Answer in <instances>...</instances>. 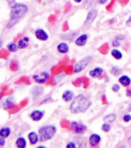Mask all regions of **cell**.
I'll use <instances>...</instances> for the list:
<instances>
[{
	"mask_svg": "<svg viewBox=\"0 0 131 148\" xmlns=\"http://www.w3.org/2000/svg\"><path fill=\"white\" fill-rule=\"evenodd\" d=\"M92 105V101L86 95L79 93L74 97L69 106V111L73 114L85 113Z\"/></svg>",
	"mask_w": 131,
	"mask_h": 148,
	"instance_id": "cell-1",
	"label": "cell"
},
{
	"mask_svg": "<svg viewBox=\"0 0 131 148\" xmlns=\"http://www.w3.org/2000/svg\"><path fill=\"white\" fill-rule=\"evenodd\" d=\"M29 11V7L27 5L23 3H16L15 5L11 8L10 11V20L8 22L6 25L7 28L13 27L19 20L23 18Z\"/></svg>",
	"mask_w": 131,
	"mask_h": 148,
	"instance_id": "cell-2",
	"label": "cell"
},
{
	"mask_svg": "<svg viewBox=\"0 0 131 148\" xmlns=\"http://www.w3.org/2000/svg\"><path fill=\"white\" fill-rule=\"evenodd\" d=\"M57 132V128L55 125L49 124L41 127L39 129V140L41 142H46L53 138Z\"/></svg>",
	"mask_w": 131,
	"mask_h": 148,
	"instance_id": "cell-3",
	"label": "cell"
},
{
	"mask_svg": "<svg viewBox=\"0 0 131 148\" xmlns=\"http://www.w3.org/2000/svg\"><path fill=\"white\" fill-rule=\"evenodd\" d=\"M93 60V56L92 55L86 56L85 57L82 58L78 62L75 63L73 66V73H80L83 72L86 67L90 64Z\"/></svg>",
	"mask_w": 131,
	"mask_h": 148,
	"instance_id": "cell-4",
	"label": "cell"
},
{
	"mask_svg": "<svg viewBox=\"0 0 131 148\" xmlns=\"http://www.w3.org/2000/svg\"><path fill=\"white\" fill-rule=\"evenodd\" d=\"M70 129L75 134L83 135L87 130V126L78 121H72L70 123Z\"/></svg>",
	"mask_w": 131,
	"mask_h": 148,
	"instance_id": "cell-5",
	"label": "cell"
},
{
	"mask_svg": "<svg viewBox=\"0 0 131 148\" xmlns=\"http://www.w3.org/2000/svg\"><path fill=\"white\" fill-rule=\"evenodd\" d=\"M98 16V11L96 9H91L90 11L88 12L87 15H86V18L85 19L84 24H83V28L88 29L89 27L91 26L93 23L94 22L96 18Z\"/></svg>",
	"mask_w": 131,
	"mask_h": 148,
	"instance_id": "cell-6",
	"label": "cell"
},
{
	"mask_svg": "<svg viewBox=\"0 0 131 148\" xmlns=\"http://www.w3.org/2000/svg\"><path fill=\"white\" fill-rule=\"evenodd\" d=\"M49 77H50V73L47 71H43L39 73L34 74L32 76V79H34L35 82L40 85L46 83V82L49 79Z\"/></svg>",
	"mask_w": 131,
	"mask_h": 148,
	"instance_id": "cell-7",
	"label": "cell"
},
{
	"mask_svg": "<svg viewBox=\"0 0 131 148\" xmlns=\"http://www.w3.org/2000/svg\"><path fill=\"white\" fill-rule=\"evenodd\" d=\"M102 140L101 136L99 135V134H97V133H93L90 135L89 136V139H88V143L90 144V146L91 147H97L99 145L100 142Z\"/></svg>",
	"mask_w": 131,
	"mask_h": 148,
	"instance_id": "cell-8",
	"label": "cell"
},
{
	"mask_svg": "<svg viewBox=\"0 0 131 148\" xmlns=\"http://www.w3.org/2000/svg\"><path fill=\"white\" fill-rule=\"evenodd\" d=\"M104 73V69L100 66H96L89 71V76L93 79L101 78Z\"/></svg>",
	"mask_w": 131,
	"mask_h": 148,
	"instance_id": "cell-9",
	"label": "cell"
},
{
	"mask_svg": "<svg viewBox=\"0 0 131 148\" xmlns=\"http://www.w3.org/2000/svg\"><path fill=\"white\" fill-rule=\"evenodd\" d=\"M44 116H45V111L41 110H34L30 113L29 117L35 122H38L44 117Z\"/></svg>",
	"mask_w": 131,
	"mask_h": 148,
	"instance_id": "cell-10",
	"label": "cell"
},
{
	"mask_svg": "<svg viewBox=\"0 0 131 148\" xmlns=\"http://www.w3.org/2000/svg\"><path fill=\"white\" fill-rule=\"evenodd\" d=\"M78 31L74 30V31H69V32L62 33V34L60 35V38L63 39V40H66V41L72 42L73 41L74 39H76L75 38H76V36H78Z\"/></svg>",
	"mask_w": 131,
	"mask_h": 148,
	"instance_id": "cell-11",
	"label": "cell"
},
{
	"mask_svg": "<svg viewBox=\"0 0 131 148\" xmlns=\"http://www.w3.org/2000/svg\"><path fill=\"white\" fill-rule=\"evenodd\" d=\"M35 36L37 39H39L40 41H47L49 38V34L47 33L46 30L43 29H37L35 31Z\"/></svg>",
	"mask_w": 131,
	"mask_h": 148,
	"instance_id": "cell-12",
	"label": "cell"
},
{
	"mask_svg": "<svg viewBox=\"0 0 131 148\" xmlns=\"http://www.w3.org/2000/svg\"><path fill=\"white\" fill-rule=\"evenodd\" d=\"M16 105V101L12 97H5V99H2V106L5 110H9L12 109Z\"/></svg>",
	"mask_w": 131,
	"mask_h": 148,
	"instance_id": "cell-13",
	"label": "cell"
},
{
	"mask_svg": "<svg viewBox=\"0 0 131 148\" xmlns=\"http://www.w3.org/2000/svg\"><path fill=\"white\" fill-rule=\"evenodd\" d=\"M88 39H89L88 34L83 33V34L80 35V36L76 37V39H75V44L77 46H80V47L84 46L86 44V42H87Z\"/></svg>",
	"mask_w": 131,
	"mask_h": 148,
	"instance_id": "cell-14",
	"label": "cell"
},
{
	"mask_svg": "<svg viewBox=\"0 0 131 148\" xmlns=\"http://www.w3.org/2000/svg\"><path fill=\"white\" fill-rule=\"evenodd\" d=\"M44 92V87L43 86H34L31 90V94H32L33 99H38L40 96L43 95Z\"/></svg>",
	"mask_w": 131,
	"mask_h": 148,
	"instance_id": "cell-15",
	"label": "cell"
},
{
	"mask_svg": "<svg viewBox=\"0 0 131 148\" xmlns=\"http://www.w3.org/2000/svg\"><path fill=\"white\" fill-rule=\"evenodd\" d=\"M118 82L123 86L128 87L131 85V78L127 74H123L118 79Z\"/></svg>",
	"mask_w": 131,
	"mask_h": 148,
	"instance_id": "cell-16",
	"label": "cell"
},
{
	"mask_svg": "<svg viewBox=\"0 0 131 148\" xmlns=\"http://www.w3.org/2000/svg\"><path fill=\"white\" fill-rule=\"evenodd\" d=\"M28 139H29V141L31 145H36L39 141H40L39 133L36 131L29 132L28 134Z\"/></svg>",
	"mask_w": 131,
	"mask_h": 148,
	"instance_id": "cell-17",
	"label": "cell"
},
{
	"mask_svg": "<svg viewBox=\"0 0 131 148\" xmlns=\"http://www.w3.org/2000/svg\"><path fill=\"white\" fill-rule=\"evenodd\" d=\"M56 49L61 54H67L69 52V46L67 42H61L56 46Z\"/></svg>",
	"mask_w": 131,
	"mask_h": 148,
	"instance_id": "cell-18",
	"label": "cell"
},
{
	"mask_svg": "<svg viewBox=\"0 0 131 148\" xmlns=\"http://www.w3.org/2000/svg\"><path fill=\"white\" fill-rule=\"evenodd\" d=\"M74 97H75V94H74L73 91L70 90H65L62 94V99H63L66 103H69V102H71L72 100L73 99Z\"/></svg>",
	"mask_w": 131,
	"mask_h": 148,
	"instance_id": "cell-19",
	"label": "cell"
},
{
	"mask_svg": "<svg viewBox=\"0 0 131 148\" xmlns=\"http://www.w3.org/2000/svg\"><path fill=\"white\" fill-rule=\"evenodd\" d=\"M29 38L28 36H24L23 38H21L18 42V47L20 49H23L27 48L29 44Z\"/></svg>",
	"mask_w": 131,
	"mask_h": 148,
	"instance_id": "cell-20",
	"label": "cell"
},
{
	"mask_svg": "<svg viewBox=\"0 0 131 148\" xmlns=\"http://www.w3.org/2000/svg\"><path fill=\"white\" fill-rule=\"evenodd\" d=\"M110 55L117 60H122L123 57V54L122 52L117 48H113L111 49Z\"/></svg>",
	"mask_w": 131,
	"mask_h": 148,
	"instance_id": "cell-21",
	"label": "cell"
},
{
	"mask_svg": "<svg viewBox=\"0 0 131 148\" xmlns=\"http://www.w3.org/2000/svg\"><path fill=\"white\" fill-rule=\"evenodd\" d=\"M117 118V116L115 113H110L104 116V118H103V120H104V122L112 123L115 122Z\"/></svg>",
	"mask_w": 131,
	"mask_h": 148,
	"instance_id": "cell-22",
	"label": "cell"
},
{
	"mask_svg": "<svg viewBox=\"0 0 131 148\" xmlns=\"http://www.w3.org/2000/svg\"><path fill=\"white\" fill-rule=\"evenodd\" d=\"M16 145L18 148H25L27 146V140L25 137L19 136L16 141Z\"/></svg>",
	"mask_w": 131,
	"mask_h": 148,
	"instance_id": "cell-23",
	"label": "cell"
},
{
	"mask_svg": "<svg viewBox=\"0 0 131 148\" xmlns=\"http://www.w3.org/2000/svg\"><path fill=\"white\" fill-rule=\"evenodd\" d=\"M11 134V128L9 127H3L0 129V136L7 138Z\"/></svg>",
	"mask_w": 131,
	"mask_h": 148,
	"instance_id": "cell-24",
	"label": "cell"
},
{
	"mask_svg": "<svg viewBox=\"0 0 131 148\" xmlns=\"http://www.w3.org/2000/svg\"><path fill=\"white\" fill-rule=\"evenodd\" d=\"M6 48L9 52H11V53H16L19 49L18 43H16V42H10L9 43L7 44Z\"/></svg>",
	"mask_w": 131,
	"mask_h": 148,
	"instance_id": "cell-25",
	"label": "cell"
},
{
	"mask_svg": "<svg viewBox=\"0 0 131 148\" xmlns=\"http://www.w3.org/2000/svg\"><path fill=\"white\" fill-rule=\"evenodd\" d=\"M110 74L113 76H120V74L122 73V69L117 66H113L110 69Z\"/></svg>",
	"mask_w": 131,
	"mask_h": 148,
	"instance_id": "cell-26",
	"label": "cell"
},
{
	"mask_svg": "<svg viewBox=\"0 0 131 148\" xmlns=\"http://www.w3.org/2000/svg\"><path fill=\"white\" fill-rule=\"evenodd\" d=\"M65 76H66V73H60L57 74V75L55 76V78H54V83H55V84L60 83V82L65 78Z\"/></svg>",
	"mask_w": 131,
	"mask_h": 148,
	"instance_id": "cell-27",
	"label": "cell"
},
{
	"mask_svg": "<svg viewBox=\"0 0 131 148\" xmlns=\"http://www.w3.org/2000/svg\"><path fill=\"white\" fill-rule=\"evenodd\" d=\"M111 128H112V126L110 123L104 122L101 126L102 131L105 132V133H109L111 130Z\"/></svg>",
	"mask_w": 131,
	"mask_h": 148,
	"instance_id": "cell-28",
	"label": "cell"
},
{
	"mask_svg": "<svg viewBox=\"0 0 131 148\" xmlns=\"http://www.w3.org/2000/svg\"><path fill=\"white\" fill-rule=\"evenodd\" d=\"M122 120L124 123H129L131 121V114L129 113H125L122 116Z\"/></svg>",
	"mask_w": 131,
	"mask_h": 148,
	"instance_id": "cell-29",
	"label": "cell"
},
{
	"mask_svg": "<svg viewBox=\"0 0 131 148\" xmlns=\"http://www.w3.org/2000/svg\"><path fill=\"white\" fill-rule=\"evenodd\" d=\"M120 89H121V85L120 83H114L111 87L112 91L114 92H118L120 90Z\"/></svg>",
	"mask_w": 131,
	"mask_h": 148,
	"instance_id": "cell-30",
	"label": "cell"
},
{
	"mask_svg": "<svg viewBox=\"0 0 131 148\" xmlns=\"http://www.w3.org/2000/svg\"><path fill=\"white\" fill-rule=\"evenodd\" d=\"M111 45H112V46H113V48H118V47H120V46H121V41H120V40H118V39L114 38V39H113L112 42H111Z\"/></svg>",
	"mask_w": 131,
	"mask_h": 148,
	"instance_id": "cell-31",
	"label": "cell"
},
{
	"mask_svg": "<svg viewBox=\"0 0 131 148\" xmlns=\"http://www.w3.org/2000/svg\"><path fill=\"white\" fill-rule=\"evenodd\" d=\"M66 147L67 148H77V144H76V142H74V141H73V140H70L67 143Z\"/></svg>",
	"mask_w": 131,
	"mask_h": 148,
	"instance_id": "cell-32",
	"label": "cell"
},
{
	"mask_svg": "<svg viewBox=\"0 0 131 148\" xmlns=\"http://www.w3.org/2000/svg\"><path fill=\"white\" fill-rule=\"evenodd\" d=\"M53 97H46V98H45L43 101L40 102V104H39V105H43V104L47 103H50V102H53Z\"/></svg>",
	"mask_w": 131,
	"mask_h": 148,
	"instance_id": "cell-33",
	"label": "cell"
},
{
	"mask_svg": "<svg viewBox=\"0 0 131 148\" xmlns=\"http://www.w3.org/2000/svg\"><path fill=\"white\" fill-rule=\"evenodd\" d=\"M114 38L118 39V40H120V41H123V40H125V39H126V36L123 34H119L117 35Z\"/></svg>",
	"mask_w": 131,
	"mask_h": 148,
	"instance_id": "cell-34",
	"label": "cell"
},
{
	"mask_svg": "<svg viewBox=\"0 0 131 148\" xmlns=\"http://www.w3.org/2000/svg\"><path fill=\"white\" fill-rule=\"evenodd\" d=\"M6 2L7 3L9 4V5L10 7H12L13 5H15L16 4V0H6Z\"/></svg>",
	"mask_w": 131,
	"mask_h": 148,
	"instance_id": "cell-35",
	"label": "cell"
},
{
	"mask_svg": "<svg viewBox=\"0 0 131 148\" xmlns=\"http://www.w3.org/2000/svg\"><path fill=\"white\" fill-rule=\"evenodd\" d=\"M5 138L0 136V147H3V146L5 145Z\"/></svg>",
	"mask_w": 131,
	"mask_h": 148,
	"instance_id": "cell-36",
	"label": "cell"
},
{
	"mask_svg": "<svg viewBox=\"0 0 131 148\" xmlns=\"http://www.w3.org/2000/svg\"><path fill=\"white\" fill-rule=\"evenodd\" d=\"M126 96L127 97H130V98L131 97V87L127 89V90H126Z\"/></svg>",
	"mask_w": 131,
	"mask_h": 148,
	"instance_id": "cell-37",
	"label": "cell"
},
{
	"mask_svg": "<svg viewBox=\"0 0 131 148\" xmlns=\"http://www.w3.org/2000/svg\"><path fill=\"white\" fill-rule=\"evenodd\" d=\"M97 2L99 5H105L108 2V0H97Z\"/></svg>",
	"mask_w": 131,
	"mask_h": 148,
	"instance_id": "cell-38",
	"label": "cell"
},
{
	"mask_svg": "<svg viewBox=\"0 0 131 148\" xmlns=\"http://www.w3.org/2000/svg\"><path fill=\"white\" fill-rule=\"evenodd\" d=\"M127 144H128L130 147H131V135L130 136H128V138H127Z\"/></svg>",
	"mask_w": 131,
	"mask_h": 148,
	"instance_id": "cell-39",
	"label": "cell"
},
{
	"mask_svg": "<svg viewBox=\"0 0 131 148\" xmlns=\"http://www.w3.org/2000/svg\"><path fill=\"white\" fill-rule=\"evenodd\" d=\"M126 24H127V25H130V24H131V16H129V18H128V19H127V22H126Z\"/></svg>",
	"mask_w": 131,
	"mask_h": 148,
	"instance_id": "cell-40",
	"label": "cell"
},
{
	"mask_svg": "<svg viewBox=\"0 0 131 148\" xmlns=\"http://www.w3.org/2000/svg\"><path fill=\"white\" fill-rule=\"evenodd\" d=\"M127 111L128 112H131V102L129 103V105H128V106H127Z\"/></svg>",
	"mask_w": 131,
	"mask_h": 148,
	"instance_id": "cell-41",
	"label": "cell"
},
{
	"mask_svg": "<svg viewBox=\"0 0 131 148\" xmlns=\"http://www.w3.org/2000/svg\"><path fill=\"white\" fill-rule=\"evenodd\" d=\"M2 44H3V41H2V39L0 38V49H1V48H2Z\"/></svg>",
	"mask_w": 131,
	"mask_h": 148,
	"instance_id": "cell-42",
	"label": "cell"
},
{
	"mask_svg": "<svg viewBox=\"0 0 131 148\" xmlns=\"http://www.w3.org/2000/svg\"><path fill=\"white\" fill-rule=\"evenodd\" d=\"M73 1L76 2V3H80V2H83V0H73Z\"/></svg>",
	"mask_w": 131,
	"mask_h": 148,
	"instance_id": "cell-43",
	"label": "cell"
},
{
	"mask_svg": "<svg viewBox=\"0 0 131 148\" xmlns=\"http://www.w3.org/2000/svg\"><path fill=\"white\" fill-rule=\"evenodd\" d=\"M37 148H46V146H43V145H39L37 147Z\"/></svg>",
	"mask_w": 131,
	"mask_h": 148,
	"instance_id": "cell-44",
	"label": "cell"
},
{
	"mask_svg": "<svg viewBox=\"0 0 131 148\" xmlns=\"http://www.w3.org/2000/svg\"><path fill=\"white\" fill-rule=\"evenodd\" d=\"M130 5H131V2H130Z\"/></svg>",
	"mask_w": 131,
	"mask_h": 148,
	"instance_id": "cell-45",
	"label": "cell"
}]
</instances>
